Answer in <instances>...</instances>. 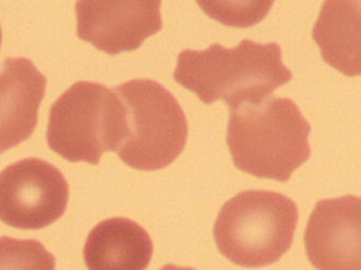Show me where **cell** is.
<instances>
[{
	"instance_id": "6da1fadb",
	"label": "cell",
	"mask_w": 361,
	"mask_h": 270,
	"mask_svg": "<svg viewBox=\"0 0 361 270\" xmlns=\"http://www.w3.org/2000/svg\"><path fill=\"white\" fill-rule=\"evenodd\" d=\"M292 78L279 44L249 39L234 49L214 44L204 51L183 50L174 70L176 82L204 104L224 101L231 109L262 102Z\"/></svg>"
},
{
	"instance_id": "7a4b0ae2",
	"label": "cell",
	"mask_w": 361,
	"mask_h": 270,
	"mask_svg": "<svg viewBox=\"0 0 361 270\" xmlns=\"http://www.w3.org/2000/svg\"><path fill=\"white\" fill-rule=\"evenodd\" d=\"M310 133L293 101L269 97L231 109L226 141L240 171L285 183L310 159Z\"/></svg>"
},
{
	"instance_id": "3957f363",
	"label": "cell",
	"mask_w": 361,
	"mask_h": 270,
	"mask_svg": "<svg viewBox=\"0 0 361 270\" xmlns=\"http://www.w3.org/2000/svg\"><path fill=\"white\" fill-rule=\"evenodd\" d=\"M129 134L127 106L116 91L78 81L52 105L47 142L68 161L97 166L105 152H118Z\"/></svg>"
},
{
	"instance_id": "277c9868",
	"label": "cell",
	"mask_w": 361,
	"mask_h": 270,
	"mask_svg": "<svg viewBox=\"0 0 361 270\" xmlns=\"http://www.w3.org/2000/svg\"><path fill=\"white\" fill-rule=\"evenodd\" d=\"M299 209L289 197L267 190H245L221 209L213 235L219 251L247 268L265 267L289 251Z\"/></svg>"
},
{
	"instance_id": "5b68a950",
	"label": "cell",
	"mask_w": 361,
	"mask_h": 270,
	"mask_svg": "<svg viewBox=\"0 0 361 270\" xmlns=\"http://www.w3.org/2000/svg\"><path fill=\"white\" fill-rule=\"evenodd\" d=\"M129 115L130 134L118 157L127 166L155 171L171 164L188 142V119L176 97L160 83L128 81L115 89Z\"/></svg>"
},
{
	"instance_id": "8992f818",
	"label": "cell",
	"mask_w": 361,
	"mask_h": 270,
	"mask_svg": "<svg viewBox=\"0 0 361 270\" xmlns=\"http://www.w3.org/2000/svg\"><path fill=\"white\" fill-rule=\"evenodd\" d=\"M70 188L60 170L27 158L0 172V221L20 229H42L66 211Z\"/></svg>"
},
{
	"instance_id": "52a82bcc",
	"label": "cell",
	"mask_w": 361,
	"mask_h": 270,
	"mask_svg": "<svg viewBox=\"0 0 361 270\" xmlns=\"http://www.w3.org/2000/svg\"><path fill=\"white\" fill-rule=\"evenodd\" d=\"M160 1H79L77 34L107 54L135 51L162 28Z\"/></svg>"
},
{
	"instance_id": "ba28073f",
	"label": "cell",
	"mask_w": 361,
	"mask_h": 270,
	"mask_svg": "<svg viewBox=\"0 0 361 270\" xmlns=\"http://www.w3.org/2000/svg\"><path fill=\"white\" fill-rule=\"evenodd\" d=\"M304 243L317 270H361V198L348 195L317 202Z\"/></svg>"
},
{
	"instance_id": "9c48e42d",
	"label": "cell",
	"mask_w": 361,
	"mask_h": 270,
	"mask_svg": "<svg viewBox=\"0 0 361 270\" xmlns=\"http://www.w3.org/2000/svg\"><path fill=\"white\" fill-rule=\"evenodd\" d=\"M46 88V77L32 61H5L0 72V154L32 137Z\"/></svg>"
},
{
	"instance_id": "30bf717a",
	"label": "cell",
	"mask_w": 361,
	"mask_h": 270,
	"mask_svg": "<svg viewBox=\"0 0 361 270\" xmlns=\"http://www.w3.org/2000/svg\"><path fill=\"white\" fill-rule=\"evenodd\" d=\"M151 235L131 219L114 217L89 233L84 259L89 270H145L153 257Z\"/></svg>"
},
{
	"instance_id": "8fae6325",
	"label": "cell",
	"mask_w": 361,
	"mask_h": 270,
	"mask_svg": "<svg viewBox=\"0 0 361 270\" xmlns=\"http://www.w3.org/2000/svg\"><path fill=\"white\" fill-rule=\"evenodd\" d=\"M313 39L326 64L345 76H361V1L324 3Z\"/></svg>"
},
{
	"instance_id": "7c38bea8",
	"label": "cell",
	"mask_w": 361,
	"mask_h": 270,
	"mask_svg": "<svg viewBox=\"0 0 361 270\" xmlns=\"http://www.w3.org/2000/svg\"><path fill=\"white\" fill-rule=\"evenodd\" d=\"M56 257L38 240L0 238V270H56Z\"/></svg>"
},
{
	"instance_id": "4fadbf2b",
	"label": "cell",
	"mask_w": 361,
	"mask_h": 270,
	"mask_svg": "<svg viewBox=\"0 0 361 270\" xmlns=\"http://www.w3.org/2000/svg\"><path fill=\"white\" fill-rule=\"evenodd\" d=\"M159 270H196V269H194V268H190V267H178V266L171 265V264H169V265L164 266V267H162L161 269H159Z\"/></svg>"
},
{
	"instance_id": "5bb4252c",
	"label": "cell",
	"mask_w": 361,
	"mask_h": 270,
	"mask_svg": "<svg viewBox=\"0 0 361 270\" xmlns=\"http://www.w3.org/2000/svg\"><path fill=\"white\" fill-rule=\"evenodd\" d=\"M1 38H3V36H1V27H0V46H1Z\"/></svg>"
}]
</instances>
